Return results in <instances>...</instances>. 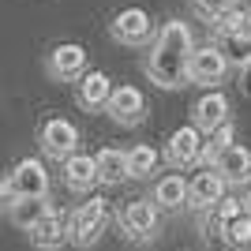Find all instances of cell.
<instances>
[{
    "label": "cell",
    "instance_id": "obj_24",
    "mask_svg": "<svg viewBox=\"0 0 251 251\" xmlns=\"http://www.w3.org/2000/svg\"><path fill=\"white\" fill-rule=\"evenodd\" d=\"M240 86H244V94H251V60L244 64V75H240Z\"/></svg>",
    "mask_w": 251,
    "mask_h": 251
},
{
    "label": "cell",
    "instance_id": "obj_8",
    "mask_svg": "<svg viewBox=\"0 0 251 251\" xmlns=\"http://www.w3.org/2000/svg\"><path fill=\"white\" fill-rule=\"evenodd\" d=\"M225 180L214 173V169H202V173H195V180H188V206L199 210V214H206V210H214L221 199H225Z\"/></svg>",
    "mask_w": 251,
    "mask_h": 251
},
{
    "label": "cell",
    "instance_id": "obj_23",
    "mask_svg": "<svg viewBox=\"0 0 251 251\" xmlns=\"http://www.w3.org/2000/svg\"><path fill=\"white\" fill-rule=\"evenodd\" d=\"M236 4H240V0H195V11H199L202 19L218 23V19H225L229 11H236Z\"/></svg>",
    "mask_w": 251,
    "mask_h": 251
},
{
    "label": "cell",
    "instance_id": "obj_17",
    "mask_svg": "<svg viewBox=\"0 0 251 251\" xmlns=\"http://www.w3.org/2000/svg\"><path fill=\"white\" fill-rule=\"evenodd\" d=\"M188 202V180L180 176V173H169L154 184V206L157 210H176Z\"/></svg>",
    "mask_w": 251,
    "mask_h": 251
},
{
    "label": "cell",
    "instance_id": "obj_25",
    "mask_svg": "<svg viewBox=\"0 0 251 251\" xmlns=\"http://www.w3.org/2000/svg\"><path fill=\"white\" fill-rule=\"evenodd\" d=\"M240 202H244V214H251V188L244 191V199H240Z\"/></svg>",
    "mask_w": 251,
    "mask_h": 251
},
{
    "label": "cell",
    "instance_id": "obj_18",
    "mask_svg": "<svg viewBox=\"0 0 251 251\" xmlns=\"http://www.w3.org/2000/svg\"><path fill=\"white\" fill-rule=\"evenodd\" d=\"M94 173H98V184H120L127 176L124 173V150L116 147H105L94 154Z\"/></svg>",
    "mask_w": 251,
    "mask_h": 251
},
{
    "label": "cell",
    "instance_id": "obj_13",
    "mask_svg": "<svg viewBox=\"0 0 251 251\" xmlns=\"http://www.w3.org/2000/svg\"><path fill=\"white\" fill-rule=\"evenodd\" d=\"M30 232V244L34 248H42V251H56V248H64L68 244V218H64L60 210H49L34 229H26Z\"/></svg>",
    "mask_w": 251,
    "mask_h": 251
},
{
    "label": "cell",
    "instance_id": "obj_6",
    "mask_svg": "<svg viewBox=\"0 0 251 251\" xmlns=\"http://www.w3.org/2000/svg\"><path fill=\"white\" fill-rule=\"evenodd\" d=\"M105 109H109V116L116 124H124V127H135L147 120V98H143L139 86H113Z\"/></svg>",
    "mask_w": 251,
    "mask_h": 251
},
{
    "label": "cell",
    "instance_id": "obj_16",
    "mask_svg": "<svg viewBox=\"0 0 251 251\" xmlns=\"http://www.w3.org/2000/svg\"><path fill=\"white\" fill-rule=\"evenodd\" d=\"M64 184H68L72 191H90L98 184L94 157L90 154H68L64 157Z\"/></svg>",
    "mask_w": 251,
    "mask_h": 251
},
{
    "label": "cell",
    "instance_id": "obj_11",
    "mask_svg": "<svg viewBox=\"0 0 251 251\" xmlns=\"http://www.w3.org/2000/svg\"><path fill=\"white\" fill-rule=\"evenodd\" d=\"M210 169H214L225 184H244V180H251V150L240 147V143H232V147H225L210 161Z\"/></svg>",
    "mask_w": 251,
    "mask_h": 251
},
{
    "label": "cell",
    "instance_id": "obj_5",
    "mask_svg": "<svg viewBox=\"0 0 251 251\" xmlns=\"http://www.w3.org/2000/svg\"><path fill=\"white\" fill-rule=\"evenodd\" d=\"M38 143H42V150L49 157L64 161V157L75 154V147H79V127H75L72 120H64V116H49L42 124V131H38Z\"/></svg>",
    "mask_w": 251,
    "mask_h": 251
},
{
    "label": "cell",
    "instance_id": "obj_7",
    "mask_svg": "<svg viewBox=\"0 0 251 251\" xmlns=\"http://www.w3.org/2000/svg\"><path fill=\"white\" fill-rule=\"evenodd\" d=\"M165 157L176 169H191L195 161H202V131L195 124L176 127V131L169 135V143H165Z\"/></svg>",
    "mask_w": 251,
    "mask_h": 251
},
{
    "label": "cell",
    "instance_id": "obj_15",
    "mask_svg": "<svg viewBox=\"0 0 251 251\" xmlns=\"http://www.w3.org/2000/svg\"><path fill=\"white\" fill-rule=\"evenodd\" d=\"M109 94H113V79L105 72H83L79 75V105L83 109H101L105 101H109Z\"/></svg>",
    "mask_w": 251,
    "mask_h": 251
},
{
    "label": "cell",
    "instance_id": "obj_14",
    "mask_svg": "<svg viewBox=\"0 0 251 251\" xmlns=\"http://www.w3.org/2000/svg\"><path fill=\"white\" fill-rule=\"evenodd\" d=\"M225 120H229V98L221 94V90H210V94H202L195 101V127H199L202 135L214 131L218 124H225Z\"/></svg>",
    "mask_w": 251,
    "mask_h": 251
},
{
    "label": "cell",
    "instance_id": "obj_19",
    "mask_svg": "<svg viewBox=\"0 0 251 251\" xmlns=\"http://www.w3.org/2000/svg\"><path fill=\"white\" fill-rule=\"evenodd\" d=\"M157 161H161V154H157L150 143H139V147H131V150H124V173L127 176H150L157 169Z\"/></svg>",
    "mask_w": 251,
    "mask_h": 251
},
{
    "label": "cell",
    "instance_id": "obj_2",
    "mask_svg": "<svg viewBox=\"0 0 251 251\" xmlns=\"http://www.w3.org/2000/svg\"><path fill=\"white\" fill-rule=\"evenodd\" d=\"M105 225H109V202L105 199H90V202H83V206L68 218V240H72L75 248H90V244L101 240Z\"/></svg>",
    "mask_w": 251,
    "mask_h": 251
},
{
    "label": "cell",
    "instance_id": "obj_12",
    "mask_svg": "<svg viewBox=\"0 0 251 251\" xmlns=\"http://www.w3.org/2000/svg\"><path fill=\"white\" fill-rule=\"evenodd\" d=\"M49 72L56 79H79L86 72V49L79 42H60L49 52Z\"/></svg>",
    "mask_w": 251,
    "mask_h": 251
},
{
    "label": "cell",
    "instance_id": "obj_20",
    "mask_svg": "<svg viewBox=\"0 0 251 251\" xmlns=\"http://www.w3.org/2000/svg\"><path fill=\"white\" fill-rule=\"evenodd\" d=\"M49 199H11V221H15V225H19V229H34V225H38V221L45 218V214H49Z\"/></svg>",
    "mask_w": 251,
    "mask_h": 251
},
{
    "label": "cell",
    "instance_id": "obj_22",
    "mask_svg": "<svg viewBox=\"0 0 251 251\" xmlns=\"http://www.w3.org/2000/svg\"><path fill=\"white\" fill-rule=\"evenodd\" d=\"M232 139H236V131H232L229 120H225V124H218L214 131H206V135H202V157H206V161H214L225 147H232Z\"/></svg>",
    "mask_w": 251,
    "mask_h": 251
},
{
    "label": "cell",
    "instance_id": "obj_10",
    "mask_svg": "<svg viewBox=\"0 0 251 251\" xmlns=\"http://www.w3.org/2000/svg\"><path fill=\"white\" fill-rule=\"evenodd\" d=\"M150 34H154V23H150V15L143 8L116 11V19H113V38H116V42L143 45V42H150Z\"/></svg>",
    "mask_w": 251,
    "mask_h": 251
},
{
    "label": "cell",
    "instance_id": "obj_4",
    "mask_svg": "<svg viewBox=\"0 0 251 251\" xmlns=\"http://www.w3.org/2000/svg\"><path fill=\"white\" fill-rule=\"evenodd\" d=\"M229 72V60H225V52L218 45H195L188 56V83H199V86H214L225 79Z\"/></svg>",
    "mask_w": 251,
    "mask_h": 251
},
{
    "label": "cell",
    "instance_id": "obj_9",
    "mask_svg": "<svg viewBox=\"0 0 251 251\" xmlns=\"http://www.w3.org/2000/svg\"><path fill=\"white\" fill-rule=\"evenodd\" d=\"M120 225H124V236H127V240H135V244L154 240V236H157V206L150 199L131 202V206L124 210Z\"/></svg>",
    "mask_w": 251,
    "mask_h": 251
},
{
    "label": "cell",
    "instance_id": "obj_1",
    "mask_svg": "<svg viewBox=\"0 0 251 251\" xmlns=\"http://www.w3.org/2000/svg\"><path fill=\"white\" fill-rule=\"evenodd\" d=\"M195 49L191 42V30L184 19H169L154 38V49H150V60H147V75L150 83L165 86V90H176V86L188 83V56Z\"/></svg>",
    "mask_w": 251,
    "mask_h": 251
},
{
    "label": "cell",
    "instance_id": "obj_21",
    "mask_svg": "<svg viewBox=\"0 0 251 251\" xmlns=\"http://www.w3.org/2000/svg\"><path fill=\"white\" fill-rule=\"evenodd\" d=\"M218 38H232V42H251V11L236 8L225 19H218Z\"/></svg>",
    "mask_w": 251,
    "mask_h": 251
},
{
    "label": "cell",
    "instance_id": "obj_3",
    "mask_svg": "<svg viewBox=\"0 0 251 251\" xmlns=\"http://www.w3.org/2000/svg\"><path fill=\"white\" fill-rule=\"evenodd\" d=\"M8 191L11 199H49V173L38 157H23L8 173Z\"/></svg>",
    "mask_w": 251,
    "mask_h": 251
}]
</instances>
